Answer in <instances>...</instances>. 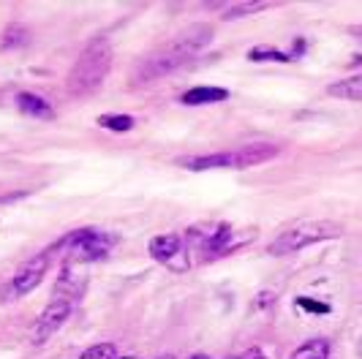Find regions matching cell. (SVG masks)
<instances>
[{
    "label": "cell",
    "mask_w": 362,
    "mask_h": 359,
    "mask_svg": "<svg viewBox=\"0 0 362 359\" xmlns=\"http://www.w3.org/2000/svg\"><path fill=\"white\" fill-rule=\"evenodd\" d=\"M204 44H207V33H204V30H202L199 36H197V33H188V36L175 38L166 49L150 54L147 60L139 63L136 79H139V82H150V79H158V76H166V73L177 71L182 63H185L191 54L199 52Z\"/></svg>",
    "instance_id": "1"
},
{
    "label": "cell",
    "mask_w": 362,
    "mask_h": 359,
    "mask_svg": "<svg viewBox=\"0 0 362 359\" xmlns=\"http://www.w3.org/2000/svg\"><path fill=\"white\" fill-rule=\"evenodd\" d=\"M112 69V44L104 38H95L88 44V49L79 54L76 66L71 69L69 76V88L71 93L82 95V93H93L104 82V76Z\"/></svg>",
    "instance_id": "2"
},
{
    "label": "cell",
    "mask_w": 362,
    "mask_h": 359,
    "mask_svg": "<svg viewBox=\"0 0 362 359\" xmlns=\"http://www.w3.org/2000/svg\"><path fill=\"white\" fill-rule=\"evenodd\" d=\"M341 232H344L341 223H332V220H305L289 232L278 234L270 242V253L272 256H289V253L303 251V248L316 245V242L335 240V237H341Z\"/></svg>",
    "instance_id": "3"
},
{
    "label": "cell",
    "mask_w": 362,
    "mask_h": 359,
    "mask_svg": "<svg viewBox=\"0 0 362 359\" xmlns=\"http://www.w3.org/2000/svg\"><path fill=\"white\" fill-rule=\"evenodd\" d=\"M47 267H49V256H47V253H41V256H36V259H30L14 278L3 286V291H0V302H11V300H19V297L30 294V291L41 283V278H44Z\"/></svg>",
    "instance_id": "4"
},
{
    "label": "cell",
    "mask_w": 362,
    "mask_h": 359,
    "mask_svg": "<svg viewBox=\"0 0 362 359\" xmlns=\"http://www.w3.org/2000/svg\"><path fill=\"white\" fill-rule=\"evenodd\" d=\"M71 300H63V297H54L49 305L44 307V313L38 316V322L36 326H33V335H30V341L36 343H44V341H49L54 332L66 324V319L71 316Z\"/></svg>",
    "instance_id": "5"
},
{
    "label": "cell",
    "mask_w": 362,
    "mask_h": 359,
    "mask_svg": "<svg viewBox=\"0 0 362 359\" xmlns=\"http://www.w3.org/2000/svg\"><path fill=\"white\" fill-rule=\"evenodd\" d=\"M229 155H232V169H248V166L275 158L278 147L275 144H248V147H240V150H229Z\"/></svg>",
    "instance_id": "6"
},
{
    "label": "cell",
    "mask_w": 362,
    "mask_h": 359,
    "mask_svg": "<svg viewBox=\"0 0 362 359\" xmlns=\"http://www.w3.org/2000/svg\"><path fill=\"white\" fill-rule=\"evenodd\" d=\"M182 253H185V242H182L177 234H161V237L150 240V256H156L158 261L172 264Z\"/></svg>",
    "instance_id": "7"
},
{
    "label": "cell",
    "mask_w": 362,
    "mask_h": 359,
    "mask_svg": "<svg viewBox=\"0 0 362 359\" xmlns=\"http://www.w3.org/2000/svg\"><path fill=\"white\" fill-rule=\"evenodd\" d=\"M180 166L191 172H204V169H232V155L229 153H210V155H197V158H182Z\"/></svg>",
    "instance_id": "8"
},
{
    "label": "cell",
    "mask_w": 362,
    "mask_h": 359,
    "mask_svg": "<svg viewBox=\"0 0 362 359\" xmlns=\"http://www.w3.org/2000/svg\"><path fill=\"white\" fill-rule=\"evenodd\" d=\"M223 98H229V93H226L223 88L202 85V88L188 90V93L182 95V104H194V107H199V104H216V101H223Z\"/></svg>",
    "instance_id": "9"
},
{
    "label": "cell",
    "mask_w": 362,
    "mask_h": 359,
    "mask_svg": "<svg viewBox=\"0 0 362 359\" xmlns=\"http://www.w3.org/2000/svg\"><path fill=\"white\" fill-rule=\"evenodd\" d=\"M327 93L332 95V98H346V101H362V73L357 76H349L344 82H335V85H329Z\"/></svg>",
    "instance_id": "10"
},
{
    "label": "cell",
    "mask_w": 362,
    "mask_h": 359,
    "mask_svg": "<svg viewBox=\"0 0 362 359\" xmlns=\"http://www.w3.org/2000/svg\"><path fill=\"white\" fill-rule=\"evenodd\" d=\"M17 107H19V112H25V114H30V117H52V107H49L44 98L33 95V93H19Z\"/></svg>",
    "instance_id": "11"
},
{
    "label": "cell",
    "mask_w": 362,
    "mask_h": 359,
    "mask_svg": "<svg viewBox=\"0 0 362 359\" xmlns=\"http://www.w3.org/2000/svg\"><path fill=\"white\" fill-rule=\"evenodd\" d=\"M291 359H329V343L327 341H308L303 343Z\"/></svg>",
    "instance_id": "12"
},
{
    "label": "cell",
    "mask_w": 362,
    "mask_h": 359,
    "mask_svg": "<svg viewBox=\"0 0 362 359\" xmlns=\"http://www.w3.org/2000/svg\"><path fill=\"white\" fill-rule=\"evenodd\" d=\"M98 123L109 131H115V134H126L134 128V117H128V114H109V117H98Z\"/></svg>",
    "instance_id": "13"
},
{
    "label": "cell",
    "mask_w": 362,
    "mask_h": 359,
    "mask_svg": "<svg viewBox=\"0 0 362 359\" xmlns=\"http://www.w3.org/2000/svg\"><path fill=\"white\" fill-rule=\"evenodd\" d=\"M270 8L267 0H254V3H243V6H235L226 11V19H235V17H245V14H256V11H264Z\"/></svg>",
    "instance_id": "14"
},
{
    "label": "cell",
    "mask_w": 362,
    "mask_h": 359,
    "mask_svg": "<svg viewBox=\"0 0 362 359\" xmlns=\"http://www.w3.org/2000/svg\"><path fill=\"white\" fill-rule=\"evenodd\" d=\"M79 359H117V348L112 343H98V346L88 348Z\"/></svg>",
    "instance_id": "15"
},
{
    "label": "cell",
    "mask_w": 362,
    "mask_h": 359,
    "mask_svg": "<svg viewBox=\"0 0 362 359\" xmlns=\"http://www.w3.org/2000/svg\"><path fill=\"white\" fill-rule=\"evenodd\" d=\"M297 305L303 307V310H310V313H329V305L313 302V300H297Z\"/></svg>",
    "instance_id": "16"
},
{
    "label": "cell",
    "mask_w": 362,
    "mask_h": 359,
    "mask_svg": "<svg viewBox=\"0 0 362 359\" xmlns=\"http://www.w3.org/2000/svg\"><path fill=\"white\" fill-rule=\"evenodd\" d=\"M251 60H289V57L281 52H259V49H254V52H251Z\"/></svg>",
    "instance_id": "17"
},
{
    "label": "cell",
    "mask_w": 362,
    "mask_h": 359,
    "mask_svg": "<svg viewBox=\"0 0 362 359\" xmlns=\"http://www.w3.org/2000/svg\"><path fill=\"white\" fill-rule=\"evenodd\" d=\"M240 359H267V354H264L262 348H251V351H245Z\"/></svg>",
    "instance_id": "18"
},
{
    "label": "cell",
    "mask_w": 362,
    "mask_h": 359,
    "mask_svg": "<svg viewBox=\"0 0 362 359\" xmlns=\"http://www.w3.org/2000/svg\"><path fill=\"white\" fill-rule=\"evenodd\" d=\"M351 33H354V36H362V28H351Z\"/></svg>",
    "instance_id": "19"
},
{
    "label": "cell",
    "mask_w": 362,
    "mask_h": 359,
    "mask_svg": "<svg viewBox=\"0 0 362 359\" xmlns=\"http://www.w3.org/2000/svg\"><path fill=\"white\" fill-rule=\"evenodd\" d=\"M191 359H210V357H204V354H197V357H191Z\"/></svg>",
    "instance_id": "20"
},
{
    "label": "cell",
    "mask_w": 362,
    "mask_h": 359,
    "mask_svg": "<svg viewBox=\"0 0 362 359\" xmlns=\"http://www.w3.org/2000/svg\"><path fill=\"white\" fill-rule=\"evenodd\" d=\"M120 359H136V357H120Z\"/></svg>",
    "instance_id": "21"
},
{
    "label": "cell",
    "mask_w": 362,
    "mask_h": 359,
    "mask_svg": "<svg viewBox=\"0 0 362 359\" xmlns=\"http://www.w3.org/2000/svg\"><path fill=\"white\" fill-rule=\"evenodd\" d=\"M226 359H237V357H226Z\"/></svg>",
    "instance_id": "22"
},
{
    "label": "cell",
    "mask_w": 362,
    "mask_h": 359,
    "mask_svg": "<svg viewBox=\"0 0 362 359\" xmlns=\"http://www.w3.org/2000/svg\"><path fill=\"white\" fill-rule=\"evenodd\" d=\"M161 359H172V357H161Z\"/></svg>",
    "instance_id": "23"
}]
</instances>
